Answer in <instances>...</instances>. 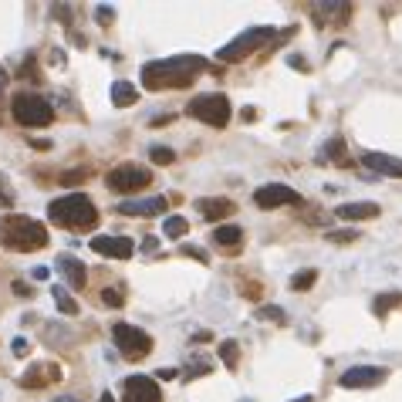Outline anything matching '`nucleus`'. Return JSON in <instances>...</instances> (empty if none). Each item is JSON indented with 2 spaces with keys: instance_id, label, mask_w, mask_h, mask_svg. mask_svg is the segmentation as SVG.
I'll return each mask as SVG.
<instances>
[{
  "instance_id": "nucleus-1",
  "label": "nucleus",
  "mask_w": 402,
  "mask_h": 402,
  "mask_svg": "<svg viewBox=\"0 0 402 402\" xmlns=\"http://www.w3.org/2000/svg\"><path fill=\"white\" fill-rule=\"evenodd\" d=\"M206 61L197 54H179V58H166V61H149L142 68V88L162 91V88H186L200 78Z\"/></svg>"
},
{
  "instance_id": "nucleus-2",
  "label": "nucleus",
  "mask_w": 402,
  "mask_h": 402,
  "mask_svg": "<svg viewBox=\"0 0 402 402\" xmlns=\"http://www.w3.org/2000/svg\"><path fill=\"white\" fill-rule=\"evenodd\" d=\"M47 220L54 227H68V230H91V227H98V210L85 193H68L61 200L47 203Z\"/></svg>"
},
{
  "instance_id": "nucleus-3",
  "label": "nucleus",
  "mask_w": 402,
  "mask_h": 402,
  "mask_svg": "<svg viewBox=\"0 0 402 402\" xmlns=\"http://www.w3.org/2000/svg\"><path fill=\"white\" fill-rule=\"evenodd\" d=\"M0 241L10 250L31 254V250L47 247V230H44V223L31 220V216H3L0 220Z\"/></svg>"
},
{
  "instance_id": "nucleus-4",
  "label": "nucleus",
  "mask_w": 402,
  "mask_h": 402,
  "mask_svg": "<svg viewBox=\"0 0 402 402\" xmlns=\"http://www.w3.org/2000/svg\"><path fill=\"white\" fill-rule=\"evenodd\" d=\"M10 115H14L17 125L41 129V125H51L54 105H51L47 98H41L38 91H21V95H14V102H10Z\"/></svg>"
},
{
  "instance_id": "nucleus-5",
  "label": "nucleus",
  "mask_w": 402,
  "mask_h": 402,
  "mask_svg": "<svg viewBox=\"0 0 402 402\" xmlns=\"http://www.w3.org/2000/svg\"><path fill=\"white\" fill-rule=\"evenodd\" d=\"M281 38L274 27H250V31H243L241 38H234L227 47H220L216 51V61H223V65H234V61H243L247 54H254V51H260L264 44H271L274 47V41Z\"/></svg>"
},
{
  "instance_id": "nucleus-6",
  "label": "nucleus",
  "mask_w": 402,
  "mask_h": 402,
  "mask_svg": "<svg viewBox=\"0 0 402 402\" xmlns=\"http://www.w3.org/2000/svg\"><path fill=\"white\" fill-rule=\"evenodd\" d=\"M112 342H115L119 355L129 359V362H139V359H146L153 352V335L142 331V328H135V324H125V322H119L112 328Z\"/></svg>"
},
{
  "instance_id": "nucleus-7",
  "label": "nucleus",
  "mask_w": 402,
  "mask_h": 402,
  "mask_svg": "<svg viewBox=\"0 0 402 402\" xmlns=\"http://www.w3.org/2000/svg\"><path fill=\"white\" fill-rule=\"evenodd\" d=\"M149 183H153V172L146 166H135V162H122L115 169H109V176H105V186L112 193H139Z\"/></svg>"
},
{
  "instance_id": "nucleus-8",
  "label": "nucleus",
  "mask_w": 402,
  "mask_h": 402,
  "mask_svg": "<svg viewBox=\"0 0 402 402\" xmlns=\"http://www.w3.org/2000/svg\"><path fill=\"white\" fill-rule=\"evenodd\" d=\"M186 115L206 122L213 129H223L230 122V102H227V95H200L186 105Z\"/></svg>"
},
{
  "instance_id": "nucleus-9",
  "label": "nucleus",
  "mask_w": 402,
  "mask_h": 402,
  "mask_svg": "<svg viewBox=\"0 0 402 402\" xmlns=\"http://www.w3.org/2000/svg\"><path fill=\"white\" fill-rule=\"evenodd\" d=\"M254 203L260 206V210H278V206H301V193L298 190H291V186H284V183H271V186H260L257 193H254Z\"/></svg>"
},
{
  "instance_id": "nucleus-10",
  "label": "nucleus",
  "mask_w": 402,
  "mask_h": 402,
  "mask_svg": "<svg viewBox=\"0 0 402 402\" xmlns=\"http://www.w3.org/2000/svg\"><path fill=\"white\" fill-rule=\"evenodd\" d=\"M386 368H379V365H352V368H345L342 375H338V386L342 389H372V386H379V382H386Z\"/></svg>"
},
{
  "instance_id": "nucleus-11",
  "label": "nucleus",
  "mask_w": 402,
  "mask_h": 402,
  "mask_svg": "<svg viewBox=\"0 0 402 402\" xmlns=\"http://www.w3.org/2000/svg\"><path fill=\"white\" fill-rule=\"evenodd\" d=\"M125 402H162V389L149 375H129L125 379Z\"/></svg>"
},
{
  "instance_id": "nucleus-12",
  "label": "nucleus",
  "mask_w": 402,
  "mask_h": 402,
  "mask_svg": "<svg viewBox=\"0 0 402 402\" xmlns=\"http://www.w3.org/2000/svg\"><path fill=\"white\" fill-rule=\"evenodd\" d=\"M61 379H65V372H61L58 362H38L21 375V386H24V389H44V386H54V382H61Z\"/></svg>"
},
{
  "instance_id": "nucleus-13",
  "label": "nucleus",
  "mask_w": 402,
  "mask_h": 402,
  "mask_svg": "<svg viewBox=\"0 0 402 402\" xmlns=\"http://www.w3.org/2000/svg\"><path fill=\"white\" fill-rule=\"evenodd\" d=\"M91 250L102 254V257H112V260H129L135 243H132V237H95Z\"/></svg>"
},
{
  "instance_id": "nucleus-14",
  "label": "nucleus",
  "mask_w": 402,
  "mask_h": 402,
  "mask_svg": "<svg viewBox=\"0 0 402 402\" xmlns=\"http://www.w3.org/2000/svg\"><path fill=\"white\" fill-rule=\"evenodd\" d=\"M166 197H146V200H125L119 203L122 216H162Z\"/></svg>"
},
{
  "instance_id": "nucleus-15",
  "label": "nucleus",
  "mask_w": 402,
  "mask_h": 402,
  "mask_svg": "<svg viewBox=\"0 0 402 402\" xmlns=\"http://www.w3.org/2000/svg\"><path fill=\"white\" fill-rule=\"evenodd\" d=\"M54 264H58V271L65 274L68 287H75V291H81V287H85V281H88V271H85V264H81L75 254H61Z\"/></svg>"
},
{
  "instance_id": "nucleus-16",
  "label": "nucleus",
  "mask_w": 402,
  "mask_h": 402,
  "mask_svg": "<svg viewBox=\"0 0 402 402\" xmlns=\"http://www.w3.org/2000/svg\"><path fill=\"white\" fill-rule=\"evenodd\" d=\"M197 206H200V213L206 220H216V223L237 213V203L227 200V197H203V200H197Z\"/></svg>"
},
{
  "instance_id": "nucleus-17",
  "label": "nucleus",
  "mask_w": 402,
  "mask_h": 402,
  "mask_svg": "<svg viewBox=\"0 0 402 402\" xmlns=\"http://www.w3.org/2000/svg\"><path fill=\"white\" fill-rule=\"evenodd\" d=\"M362 162L379 176H399L402 179V159L389 156V153H362Z\"/></svg>"
},
{
  "instance_id": "nucleus-18",
  "label": "nucleus",
  "mask_w": 402,
  "mask_h": 402,
  "mask_svg": "<svg viewBox=\"0 0 402 402\" xmlns=\"http://www.w3.org/2000/svg\"><path fill=\"white\" fill-rule=\"evenodd\" d=\"M379 203L372 200H362V203H345V206H338L335 213L342 216V220H372V216H379Z\"/></svg>"
},
{
  "instance_id": "nucleus-19",
  "label": "nucleus",
  "mask_w": 402,
  "mask_h": 402,
  "mask_svg": "<svg viewBox=\"0 0 402 402\" xmlns=\"http://www.w3.org/2000/svg\"><path fill=\"white\" fill-rule=\"evenodd\" d=\"M213 243L216 247H223V250H237L243 243V230L241 227H234V223H216V230H213Z\"/></svg>"
},
{
  "instance_id": "nucleus-20",
  "label": "nucleus",
  "mask_w": 402,
  "mask_h": 402,
  "mask_svg": "<svg viewBox=\"0 0 402 402\" xmlns=\"http://www.w3.org/2000/svg\"><path fill=\"white\" fill-rule=\"evenodd\" d=\"M139 102V88L132 85V81H115L112 85V105L115 109H129V105H135Z\"/></svg>"
},
{
  "instance_id": "nucleus-21",
  "label": "nucleus",
  "mask_w": 402,
  "mask_h": 402,
  "mask_svg": "<svg viewBox=\"0 0 402 402\" xmlns=\"http://www.w3.org/2000/svg\"><path fill=\"white\" fill-rule=\"evenodd\" d=\"M324 156L318 162H335V166H342V169H348V166H352V156H348V153H345V142H342V139H331V142H328V146H324L322 149Z\"/></svg>"
},
{
  "instance_id": "nucleus-22",
  "label": "nucleus",
  "mask_w": 402,
  "mask_h": 402,
  "mask_svg": "<svg viewBox=\"0 0 402 402\" xmlns=\"http://www.w3.org/2000/svg\"><path fill=\"white\" fill-rule=\"evenodd\" d=\"M162 234L172 237V241H183V237L190 234V220H186V216H166V220H162Z\"/></svg>"
},
{
  "instance_id": "nucleus-23",
  "label": "nucleus",
  "mask_w": 402,
  "mask_h": 402,
  "mask_svg": "<svg viewBox=\"0 0 402 402\" xmlns=\"http://www.w3.org/2000/svg\"><path fill=\"white\" fill-rule=\"evenodd\" d=\"M51 298H54V304H58L61 315H78V304H75V298L65 287H51Z\"/></svg>"
},
{
  "instance_id": "nucleus-24",
  "label": "nucleus",
  "mask_w": 402,
  "mask_h": 402,
  "mask_svg": "<svg viewBox=\"0 0 402 402\" xmlns=\"http://www.w3.org/2000/svg\"><path fill=\"white\" fill-rule=\"evenodd\" d=\"M396 304H402V291H389V294H382V298H375V304H372V311L382 318V315H389Z\"/></svg>"
},
{
  "instance_id": "nucleus-25",
  "label": "nucleus",
  "mask_w": 402,
  "mask_h": 402,
  "mask_svg": "<svg viewBox=\"0 0 402 402\" xmlns=\"http://www.w3.org/2000/svg\"><path fill=\"white\" fill-rule=\"evenodd\" d=\"M220 359H223L227 368H237V362H241V345L237 342H223L220 345Z\"/></svg>"
},
{
  "instance_id": "nucleus-26",
  "label": "nucleus",
  "mask_w": 402,
  "mask_h": 402,
  "mask_svg": "<svg viewBox=\"0 0 402 402\" xmlns=\"http://www.w3.org/2000/svg\"><path fill=\"white\" fill-rule=\"evenodd\" d=\"M315 281H318V271H301V274H294L291 287H294V291H311Z\"/></svg>"
},
{
  "instance_id": "nucleus-27",
  "label": "nucleus",
  "mask_w": 402,
  "mask_h": 402,
  "mask_svg": "<svg viewBox=\"0 0 402 402\" xmlns=\"http://www.w3.org/2000/svg\"><path fill=\"white\" fill-rule=\"evenodd\" d=\"M102 301H105L109 308H122V304H125V291H122L119 284H115V287H105V291H102Z\"/></svg>"
},
{
  "instance_id": "nucleus-28",
  "label": "nucleus",
  "mask_w": 402,
  "mask_h": 402,
  "mask_svg": "<svg viewBox=\"0 0 402 402\" xmlns=\"http://www.w3.org/2000/svg\"><path fill=\"white\" fill-rule=\"evenodd\" d=\"M149 159L156 162V166H169V162L176 159V153L166 149V146H153V149H149Z\"/></svg>"
},
{
  "instance_id": "nucleus-29",
  "label": "nucleus",
  "mask_w": 402,
  "mask_h": 402,
  "mask_svg": "<svg viewBox=\"0 0 402 402\" xmlns=\"http://www.w3.org/2000/svg\"><path fill=\"white\" fill-rule=\"evenodd\" d=\"M257 318H264V322H278V324H284V308H278V304H271V308H260V311H257Z\"/></svg>"
},
{
  "instance_id": "nucleus-30",
  "label": "nucleus",
  "mask_w": 402,
  "mask_h": 402,
  "mask_svg": "<svg viewBox=\"0 0 402 402\" xmlns=\"http://www.w3.org/2000/svg\"><path fill=\"white\" fill-rule=\"evenodd\" d=\"M324 237H328L331 243H355L359 241V234H355V230H331V234H324Z\"/></svg>"
},
{
  "instance_id": "nucleus-31",
  "label": "nucleus",
  "mask_w": 402,
  "mask_h": 402,
  "mask_svg": "<svg viewBox=\"0 0 402 402\" xmlns=\"http://www.w3.org/2000/svg\"><path fill=\"white\" fill-rule=\"evenodd\" d=\"M58 183H65V186H78V183H85V169H68V172H61V179Z\"/></svg>"
},
{
  "instance_id": "nucleus-32",
  "label": "nucleus",
  "mask_w": 402,
  "mask_h": 402,
  "mask_svg": "<svg viewBox=\"0 0 402 402\" xmlns=\"http://www.w3.org/2000/svg\"><path fill=\"white\" fill-rule=\"evenodd\" d=\"M210 368H213V362H210V359H197V362H193V368H186V375H190V379H197V375H206Z\"/></svg>"
},
{
  "instance_id": "nucleus-33",
  "label": "nucleus",
  "mask_w": 402,
  "mask_h": 402,
  "mask_svg": "<svg viewBox=\"0 0 402 402\" xmlns=\"http://www.w3.org/2000/svg\"><path fill=\"white\" fill-rule=\"evenodd\" d=\"M179 254H186V257H193V260H206V250L197 247V243H183V247H179Z\"/></svg>"
},
{
  "instance_id": "nucleus-34",
  "label": "nucleus",
  "mask_w": 402,
  "mask_h": 402,
  "mask_svg": "<svg viewBox=\"0 0 402 402\" xmlns=\"http://www.w3.org/2000/svg\"><path fill=\"white\" fill-rule=\"evenodd\" d=\"M241 294H243V298H250V301H257V298H260V284H257V281L241 284Z\"/></svg>"
},
{
  "instance_id": "nucleus-35",
  "label": "nucleus",
  "mask_w": 402,
  "mask_h": 402,
  "mask_svg": "<svg viewBox=\"0 0 402 402\" xmlns=\"http://www.w3.org/2000/svg\"><path fill=\"white\" fill-rule=\"evenodd\" d=\"M95 14H98V17H95L98 24H112V21H115V10H112V7H98Z\"/></svg>"
},
{
  "instance_id": "nucleus-36",
  "label": "nucleus",
  "mask_w": 402,
  "mask_h": 402,
  "mask_svg": "<svg viewBox=\"0 0 402 402\" xmlns=\"http://www.w3.org/2000/svg\"><path fill=\"white\" fill-rule=\"evenodd\" d=\"M27 352H31V342H27V338H14V355H17V359H24Z\"/></svg>"
},
{
  "instance_id": "nucleus-37",
  "label": "nucleus",
  "mask_w": 402,
  "mask_h": 402,
  "mask_svg": "<svg viewBox=\"0 0 402 402\" xmlns=\"http://www.w3.org/2000/svg\"><path fill=\"white\" fill-rule=\"evenodd\" d=\"M14 294H17V298H31L34 291H31V287H27L24 281H14Z\"/></svg>"
},
{
  "instance_id": "nucleus-38",
  "label": "nucleus",
  "mask_w": 402,
  "mask_h": 402,
  "mask_svg": "<svg viewBox=\"0 0 402 402\" xmlns=\"http://www.w3.org/2000/svg\"><path fill=\"white\" fill-rule=\"evenodd\" d=\"M287 65H291V68H301V71H308V61H304L301 54H291V58H287Z\"/></svg>"
},
{
  "instance_id": "nucleus-39",
  "label": "nucleus",
  "mask_w": 402,
  "mask_h": 402,
  "mask_svg": "<svg viewBox=\"0 0 402 402\" xmlns=\"http://www.w3.org/2000/svg\"><path fill=\"white\" fill-rule=\"evenodd\" d=\"M31 278H34V281H47V267H34Z\"/></svg>"
},
{
  "instance_id": "nucleus-40",
  "label": "nucleus",
  "mask_w": 402,
  "mask_h": 402,
  "mask_svg": "<svg viewBox=\"0 0 402 402\" xmlns=\"http://www.w3.org/2000/svg\"><path fill=\"white\" fill-rule=\"evenodd\" d=\"M159 379H176V368H159Z\"/></svg>"
},
{
  "instance_id": "nucleus-41",
  "label": "nucleus",
  "mask_w": 402,
  "mask_h": 402,
  "mask_svg": "<svg viewBox=\"0 0 402 402\" xmlns=\"http://www.w3.org/2000/svg\"><path fill=\"white\" fill-rule=\"evenodd\" d=\"M10 203H14V197H10V193L3 190V193H0V206H10Z\"/></svg>"
},
{
  "instance_id": "nucleus-42",
  "label": "nucleus",
  "mask_w": 402,
  "mask_h": 402,
  "mask_svg": "<svg viewBox=\"0 0 402 402\" xmlns=\"http://www.w3.org/2000/svg\"><path fill=\"white\" fill-rule=\"evenodd\" d=\"M7 78H10V75H7V71H3V68H0V91H3V88H7Z\"/></svg>"
},
{
  "instance_id": "nucleus-43",
  "label": "nucleus",
  "mask_w": 402,
  "mask_h": 402,
  "mask_svg": "<svg viewBox=\"0 0 402 402\" xmlns=\"http://www.w3.org/2000/svg\"><path fill=\"white\" fill-rule=\"evenodd\" d=\"M58 402H81V399H75V396H58Z\"/></svg>"
},
{
  "instance_id": "nucleus-44",
  "label": "nucleus",
  "mask_w": 402,
  "mask_h": 402,
  "mask_svg": "<svg viewBox=\"0 0 402 402\" xmlns=\"http://www.w3.org/2000/svg\"><path fill=\"white\" fill-rule=\"evenodd\" d=\"M98 402H115V399H112L109 392H102V396H98Z\"/></svg>"
},
{
  "instance_id": "nucleus-45",
  "label": "nucleus",
  "mask_w": 402,
  "mask_h": 402,
  "mask_svg": "<svg viewBox=\"0 0 402 402\" xmlns=\"http://www.w3.org/2000/svg\"><path fill=\"white\" fill-rule=\"evenodd\" d=\"M291 402H311V396H301V399H291Z\"/></svg>"
},
{
  "instance_id": "nucleus-46",
  "label": "nucleus",
  "mask_w": 402,
  "mask_h": 402,
  "mask_svg": "<svg viewBox=\"0 0 402 402\" xmlns=\"http://www.w3.org/2000/svg\"><path fill=\"white\" fill-rule=\"evenodd\" d=\"M3 186H7V183H3V172H0V190H3Z\"/></svg>"
}]
</instances>
